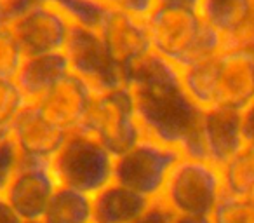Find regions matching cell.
Masks as SVG:
<instances>
[{"label": "cell", "instance_id": "obj_1", "mask_svg": "<svg viewBox=\"0 0 254 223\" xmlns=\"http://www.w3.org/2000/svg\"><path fill=\"white\" fill-rule=\"evenodd\" d=\"M126 84L146 138L174 147L183 157L207 160L200 138L204 110L188 96L176 65L152 53L129 72Z\"/></svg>", "mask_w": 254, "mask_h": 223}, {"label": "cell", "instance_id": "obj_2", "mask_svg": "<svg viewBox=\"0 0 254 223\" xmlns=\"http://www.w3.org/2000/svg\"><path fill=\"white\" fill-rule=\"evenodd\" d=\"M152 53L178 68L219 54L225 40L202 21L195 9L157 5L145 18Z\"/></svg>", "mask_w": 254, "mask_h": 223}, {"label": "cell", "instance_id": "obj_3", "mask_svg": "<svg viewBox=\"0 0 254 223\" xmlns=\"http://www.w3.org/2000/svg\"><path fill=\"white\" fill-rule=\"evenodd\" d=\"M58 183L96 195L113 181L115 155L89 133H68L63 147L51 160Z\"/></svg>", "mask_w": 254, "mask_h": 223}, {"label": "cell", "instance_id": "obj_4", "mask_svg": "<svg viewBox=\"0 0 254 223\" xmlns=\"http://www.w3.org/2000/svg\"><path fill=\"white\" fill-rule=\"evenodd\" d=\"M223 194L221 167L204 159L181 157L159 201L173 215L211 216Z\"/></svg>", "mask_w": 254, "mask_h": 223}, {"label": "cell", "instance_id": "obj_5", "mask_svg": "<svg viewBox=\"0 0 254 223\" xmlns=\"http://www.w3.org/2000/svg\"><path fill=\"white\" fill-rule=\"evenodd\" d=\"M181 157V152L174 147L143 136L136 145L115 157L113 181L150 201H159L171 171Z\"/></svg>", "mask_w": 254, "mask_h": 223}, {"label": "cell", "instance_id": "obj_6", "mask_svg": "<svg viewBox=\"0 0 254 223\" xmlns=\"http://www.w3.org/2000/svg\"><path fill=\"white\" fill-rule=\"evenodd\" d=\"M82 131L98 138L113 155H120L143 138L129 85L98 92Z\"/></svg>", "mask_w": 254, "mask_h": 223}, {"label": "cell", "instance_id": "obj_7", "mask_svg": "<svg viewBox=\"0 0 254 223\" xmlns=\"http://www.w3.org/2000/svg\"><path fill=\"white\" fill-rule=\"evenodd\" d=\"M26 56L63 53L71 21L53 0H39L7 21Z\"/></svg>", "mask_w": 254, "mask_h": 223}, {"label": "cell", "instance_id": "obj_8", "mask_svg": "<svg viewBox=\"0 0 254 223\" xmlns=\"http://www.w3.org/2000/svg\"><path fill=\"white\" fill-rule=\"evenodd\" d=\"M63 53L70 72L89 82L98 92L126 84L122 72L110 58L98 30L73 25Z\"/></svg>", "mask_w": 254, "mask_h": 223}, {"label": "cell", "instance_id": "obj_9", "mask_svg": "<svg viewBox=\"0 0 254 223\" xmlns=\"http://www.w3.org/2000/svg\"><path fill=\"white\" fill-rule=\"evenodd\" d=\"M98 33L110 58L122 72L124 80L139 61L152 54L146 23L138 16L108 9L99 25Z\"/></svg>", "mask_w": 254, "mask_h": 223}, {"label": "cell", "instance_id": "obj_10", "mask_svg": "<svg viewBox=\"0 0 254 223\" xmlns=\"http://www.w3.org/2000/svg\"><path fill=\"white\" fill-rule=\"evenodd\" d=\"M58 187L51 162L19 157V166L4 195L23 222H32L44 218Z\"/></svg>", "mask_w": 254, "mask_h": 223}, {"label": "cell", "instance_id": "obj_11", "mask_svg": "<svg viewBox=\"0 0 254 223\" xmlns=\"http://www.w3.org/2000/svg\"><path fill=\"white\" fill-rule=\"evenodd\" d=\"M9 136L19 157L51 162L63 147L68 131L53 121L37 103H28L9 126Z\"/></svg>", "mask_w": 254, "mask_h": 223}, {"label": "cell", "instance_id": "obj_12", "mask_svg": "<svg viewBox=\"0 0 254 223\" xmlns=\"http://www.w3.org/2000/svg\"><path fill=\"white\" fill-rule=\"evenodd\" d=\"M254 101V58L242 46H228L216 56L214 106L242 112Z\"/></svg>", "mask_w": 254, "mask_h": 223}, {"label": "cell", "instance_id": "obj_13", "mask_svg": "<svg viewBox=\"0 0 254 223\" xmlns=\"http://www.w3.org/2000/svg\"><path fill=\"white\" fill-rule=\"evenodd\" d=\"M98 91L73 72L58 80L39 101L40 108L68 133L84 128Z\"/></svg>", "mask_w": 254, "mask_h": 223}, {"label": "cell", "instance_id": "obj_14", "mask_svg": "<svg viewBox=\"0 0 254 223\" xmlns=\"http://www.w3.org/2000/svg\"><path fill=\"white\" fill-rule=\"evenodd\" d=\"M200 138L205 159L223 167L246 147L242 138L240 110L212 106L202 112Z\"/></svg>", "mask_w": 254, "mask_h": 223}, {"label": "cell", "instance_id": "obj_15", "mask_svg": "<svg viewBox=\"0 0 254 223\" xmlns=\"http://www.w3.org/2000/svg\"><path fill=\"white\" fill-rule=\"evenodd\" d=\"M198 14L226 47L237 46L253 30L254 0H200Z\"/></svg>", "mask_w": 254, "mask_h": 223}, {"label": "cell", "instance_id": "obj_16", "mask_svg": "<svg viewBox=\"0 0 254 223\" xmlns=\"http://www.w3.org/2000/svg\"><path fill=\"white\" fill-rule=\"evenodd\" d=\"M153 201L112 181L92 195V223H138Z\"/></svg>", "mask_w": 254, "mask_h": 223}, {"label": "cell", "instance_id": "obj_17", "mask_svg": "<svg viewBox=\"0 0 254 223\" xmlns=\"http://www.w3.org/2000/svg\"><path fill=\"white\" fill-rule=\"evenodd\" d=\"M66 74H70V65L64 53H51L26 56L14 78L26 99L35 103Z\"/></svg>", "mask_w": 254, "mask_h": 223}, {"label": "cell", "instance_id": "obj_18", "mask_svg": "<svg viewBox=\"0 0 254 223\" xmlns=\"http://www.w3.org/2000/svg\"><path fill=\"white\" fill-rule=\"evenodd\" d=\"M42 220L44 223H92V195L60 185Z\"/></svg>", "mask_w": 254, "mask_h": 223}, {"label": "cell", "instance_id": "obj_19", "mask_svg": "<svg viewBox=\"0 0 254 223\" xmlns=\"http://www.w3.org/2000/svg\"><path fill=\"white\" fill-rule=\"evenodd\" d=\"M218 56V54H216ZM216 56L205 58L197 63L181 68V78L188 96L200 106L207 110L214 106V72Z\"/></svg>", "mask_w": 254, "mask_h": 223}, {"label": "cell", "instance_id": "obj_20", "mask_svg": "<svg viewBox=\"0 0 254 223\" xmlns=\"http://www.w3.org/2000/svg\"><path fill=\"white\" fill-rule=\"evenodd\" d=\"M225 194L251 197L254 194V145H246L221 167Z\"/></svg>", "mask_w": 254, "mask_h": 223}, {"label": "cell", "instance_id": "obj_21", "mask_svg": "<svg viewBox=\"0 0 254 223\" xmlns=\"http://www.w3.org/2000/svg\"><path fill=\"white\" fill-rule=\"evenodd\" d=\"M212 223H254L253 197H237L223 194L211 215Z\"/></svg>", "mask_w": 254, "mask_h": 223}, {"label": "cell", "instance_id": "obj_22", "mask_svg": "<svg viewBox=\"0 0 254 223\" xmlns=\"http://www.w3.org/2000/svg\"><path fill=\"white\" fill-rule=\"evenodd\" d=\"M28 103L16 78L0 77V128L9 129L12 121Z\"/></svg>", "mask_w": 254, "mask_h": 223}, {"label": "cell", "instance_id": "obj_23", "mask_svg": "<svg viewBox=\"0 0 254 223\" xmlns=\"http://www.w3.org/2000/svg\"><path fill=\"white\" fill-rule=\"evenodd\" d=\"M26 54L7 25H0V77L14 78Z\"/></svg>", "mask_w": 254, "mask_h": 223}, {"label": "cell", "instance_id": "obj_24", "mask_svg": "<svg viewBox=\"0 0 254 223\" xmlns=\"http://www.w3.org/2000/svg\"><path fill=\"white\" fill-rule=\"evenodd\" d=\"M19 166V152L11 136L0 140V194H5Z\"/></svg>", "mask_w": 254, "mask_h": 223}, {"label": "cell", "instance_id": "obj_25", "mask_svg": "<svg viewBox=\"0 0 254 223\" xmlns=\"http://www.w3.org/2000/svg\"><path fill=\"white\" fill-rule=\"evenodd\" d=\"M98 2L105 9H110V11H122L143 19L157 5V0H98Z\"/></svg>", "mask_w": 254, "mask_h": 223}, {"label": "cell", "instance_id": "obj_26", "mask_svg": "<svg viewBox=\"0 0 254 223\" xmlns=\"http://www.w3.org/2000/svg\"><path fill=\"white\" fill-rule=\"evenodd\" d=\"M173 213L160 201H153L146 213L138 220V223H173Z\"/></svg>", "mask_w": 254, "mask_h": 223}, {"label": "cell", "instance_id": "obj_27", "mask_svg": "<svg viewBox=\"0 0 254 223\" xmlns=\"http://www.w3.org/2000/svg\"><path fill=\"white\" fill-rule=\"evenodd\" d=\"M240 124H242V138L246 145H254V101H251L240 112Z\"/></svg>", "mask_w": 254, "mask_h": 223}, {"label": "cell", "instance_id": "obj_28", "mask_svg": "<svg viewBox=\"0 0 254 223\" xmlns=\"http://www.w3.org/2000/svg\"><path fill=\"white\" fill-rule=\"evenodd\" d=\"M0 223H23V220L14 211V208L9 204L4 194H0Z\"/></svg>", "mask_w": 254, "mask_h": 223}, {"label": "cell", "instance_id": "obj_29", "mask_svg": "<svg viewBox=\"0 0 254 223\" xmlns=\"http://www.w3.org/2000/svg\"><path fill=\"white\" fill-rule=\"evenodd\" d=\"M157 5H167V7H183L198 11L200 0H157ZM155 5V7H157Z\"/></svg>", "mask_w": 254, "mask_h": 223}, {"label": "cell", "instance_id": "obj_30", "mask_svg": "<svg viewBox=\"0 0 254 223\" xmlns=\"http://www.w3.org/2000/svg\"><path fill=\"white\" fill-rule=\"evenodd\" d=\"M173 223H212L211 216H191V215H174Z\"/></svg>", "mask_w": 254, "mask_h": 223}, {"label": "cell", "instance_id": "obj_31", "mask_svg": "<svg viewBox=\"0 0 254 223\" xmlns=\"http://www.w3.org/2000/svg\"><path fill=\"white\" fill-rule=\"evenodd\" d=\"M7 23V16H5V7H4V2L0 0V25H5Z\"/></svg>", "mask_w": 254, "mask_h": 223}, {"label": "cell", "instance_id": "obj_32", "mask_svg": "<svg viewBox=\"0 0 254 223\" xmlns=\"http://www.w3.org/2000/svg\"><path fill=\"white\" fill-rule=\"evenodd\" d=\"M9 136V129L7 128H0V140H4Z\"/></svg>", "mask_w": 254, "mask_h": 223}, {"label": "cell", "instance_id": "obj_33", "mask_svg": "<svg viewBox=\"0 0 254 223\" xmlns=\"http://www.w3.org/2000/svg\"><path fill=\"white\" fill-rule=\"evenodd\" d=\"M23 223H44V220H32V222H23Z\"/></svg>", "mask_w": 254, "mask_h": 223}, {"label": "cell", "instance_id": "obj_34", "mask_svg": "<svg viewBox=\"0 0 254 223\" xmlns=\"http://www.w3.org/2000/svg\"><path fill=\"white\" fill-rule=\"evenodd\" d=\"M251 33H254V25H253V30H251Z\"/></svg>", "mask_w": 254, "mask_h": 223}, {"label": "cell", "instance_id": "obj_35", "mask_svg": "<svg viewBox=\"0 0 254 223\" xmlns=\"http://www.w3.org/2000/svg\"><path fill=\"white\" fill-rule=\"evenodd\" d=\"M251 197H253V201H254V194H253V195H251Z\"/></svg>", "mask_w": 254, "mask_h": 223}]
</instances>
